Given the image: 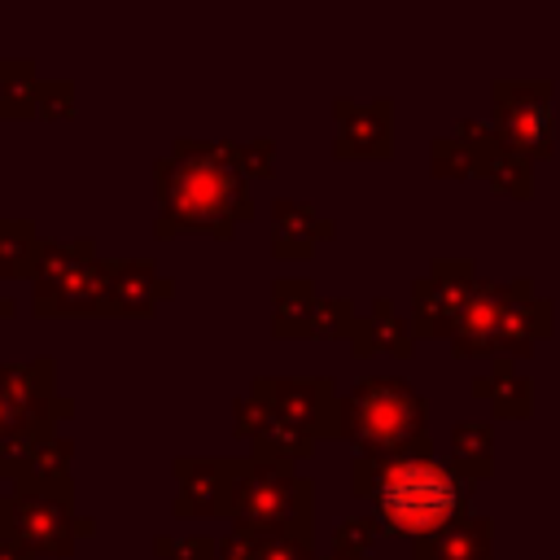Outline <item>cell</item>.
Returning <instances> with one entry per match:
<instances>
[{
  "label": "cell",
  "mask_w": 560,
  "mask_h": 560,
  "mask_svg": "<svg viewBox=\"0 0 560 560\" xmlns=\"http://www.w3.org/2000/svg\"><path fill=\"white\" fill-rule=\"evenodd\" d=\"M376 499H381V516L394 529L433 534V529H442L451 521L459 490H455L446 468H438L429 459H402L381 477Z\"/></svg>",
  "instance_id": "cell-1"
},
{
  "label": "cell",
  "mask_w": 560,
  "mask_h": 560,
  "mask_svg": "<svg viewBox=\"0 0 560 560\" xmlns=\"http://www.w3.org/2000/svg\"><path fill=\"white\" fill-rule=\"evenodd\" d=\"M354 433L372 446H394L420 429V402L398 381H372L350 402Z\"/></svg>",
  "instance_id": "cell-2"
},
{
  "label": "cell",
  "mask_w": 560,
  "mask_h": 560,
  "mask_svg": "<svg viewBox=\"0 0 560 560\" xmlns=\"http://www.w3.org/2000/svg\"><path fill=\"white\" fill-rule=\"evenodd\" d=\"M219 175H223V171H214V166H206V162L184 166L179 179H175V210H179L184 219H210L214 206H223L228 192H232Z\"/></svg>",
  "instance_id": "cell-3"
}]
</instances>
